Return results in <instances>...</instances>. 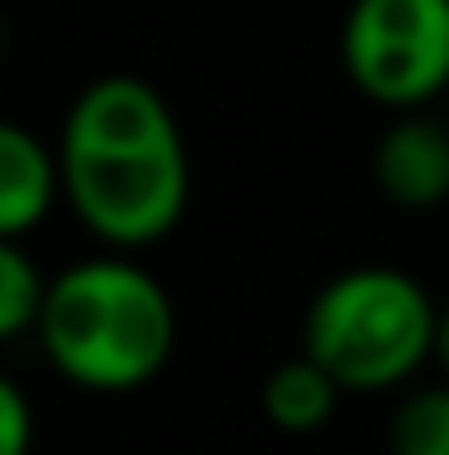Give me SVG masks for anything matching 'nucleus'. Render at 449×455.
Returning <instances> with one entry per match:
<instances>
[{"label":"nucleus","instance_id":"1","mask_svg":"<svg viewBox=\"0 0 449 455\" xmlns=\"http://www.w3.org/2000/svg\"><path fill=\"white\" fill-rule=\"evenodd\" d=\"M59 202L106 249H148L191 207V154L169 101L138 75L91 80L53 143Z\"/></svg>","mask_w":449,"mask_h":455},{"label":"nucleus","instance_id":"2","mask_svg":"<svg viewBox=\"0 0 449 455\" xmlns=\"http://www.w3.org/2000/svg\"><path fill=\"white\" fill-rule=\"evenodd\" d=\"M32 334L69 387L122 397L164 376L180 318L154 270L127 254H91L43 281Z\"/></svg>","mask_w":449,"mask_h":455},{"label":"nucleus","instance_id":"3","mask_svg":"<svg viewBox=\"0 0 449 455\" xmlns=\"http://www.w3.org/2000/svg\"><path fill=\"white\" fill-rule=\"evenodd\" d=\"M439 307L397 265H354L323 281L302 313V355L338 392H397L434 360Z\"/></svg>","mask_w":449,"mask_h":455},{"label":"nucleus","instance_id":"4","mask_svg":"<svg viewBox=\"0 0 449 455\" xmlns=\"http://www.w3.org/2000/svg\"><path fill=\"white\" fill-rule=\"evenodd\" d=\"M338 59L365 101L423 112L449 85V0H354Z\"/></svg>","mask_w":449,"mask_h":455},{"label":"nucleus","instance_id":"5","mask_svg":"<svg viewBox=\"0 0 449 455\" xmlns=\"http://www.w3.org/2000/svg\"><path fill=\"white\" fill-rule=\"evenodd\" d=\"M375 186L402 212H434L449 196V132L429 112H397L375 143Z\"/></svg>","mask_w":449,"mask_h":455},{"label":"nucleus","instance_id":"6","mask_svg":"<svg viewBox=\"0 0 449 455\" xmlns=\"http://www.w3.org/2000/svg\"><path fill=\"white\" fill-rule=\"evenodd\" d=\"M59 207V164L53 143L32 127L0 116V238H27Z\"/></svg>","mask_w":449,"mask_h":455},{"label":"nucleus","instance_id":"7","mask_svg":"<svg viewBox=\"0 0 449 455\" xmlns=\"http://www.w3.org/2000/svg\"><path fill=\"white\" fill-rule=\"evenodd\" d=\"M338 392L334 381L307 360V355H291L280 365L264 371L259 381V413L270 419V429L280 435H318L338 408Z\"/></svg>","mask_w":449,"mask_h":455},{"label":"nucleus","instance_id":"8","mask_svg":"<svg viewBox=\"0 0 449 455\" xmlns=\"http://www.w3.org/2000/svg\"><path fill=\"white\" fill-rule=\"evenodd\" d=\"M386 455H449V392L445 387H413L391 424H386Z\"/></svg>","mask_w":449,"mask_h":455},{"label":"nucleus","instance_id":"9","mask_svg":"<svg viewBox=\"0 0 449 455\" xmlns=\"http://www.w3.org/2000/svg\"><path fill=\"white\" fill-rule=\"evenodd\" d=\"M43 270L21 249V238H0V344L32 334L37 302H43Z\"/></svg>","mask_w":449,"mask_h":455},{"label":"nucleus","instance_id":"10","mask_svg":"<svg viewBox=\"0 0 449 455\" xmlns=\"http://www.w3.org/2000/svg\"><path fill=\"white\" fill-rule=\"evenodd\" d=\"M32 440H37L32 403L11 376H0V455H32Z\"/></svg>","mask_w":449,"mask_h":455},{"label":"nucleus","instance_id":"11","mask_svg":"<svg viewBox=\"0 0 449 455\" xmlns=\"http://www.w3.org/2000/svg\"><path fill=\"white\" fill-rule=\"evenodd\" d=\"M0 53H5V16H0Z\"/></svg>","mask_w":449,"mask_h":455}]
</instances>
